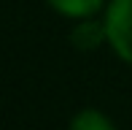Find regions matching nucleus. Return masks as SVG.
I'll return each mask as SVG.
<instances>
[{"instance_id":"1","label":"nucleus","mask_w":132,"mask_h":130,"mask_svg":"<svg viewBox=\"0 0 132 130\" xmlns=\"http://www.w3.org/2000/svg\"><path fill=\"white\" fill-rule=\"evenodd\" d=\"M103 22L113 52L132 65V0H111Z\"/></svg>"},{"instance_id":"4","label":"nucleus","mask_w":132,"mask_h":130,"mask_svg":"<svg viewBox=\"0 0 132 130\" xmlns=\"http://www.w3.org/2000/svg\"><path fill=\"white\" fill-rule=\"evenodd\" d=\"M68 130H116V127H113V122L108 119L103 111H97V109H81L78 114L70 119Z\"/></svg>"},{"instance_id":"2","label":"nucleus","mask_w":132,"mask_h":130,"mask_svg":"<svg viewBox=\"0 0 132 130\" xmlns=\"http://www.w3.org/2000/svg\"><path fill=\"white\" fill-rule=\"evenodd\" d=\"M70 41H73V46H76V49H81V52H92V49H97L103 41H108L105 22L81 19L78 25L73 27V33H70Z\"/></svg>"},{"instance_id":"3","label":"nucleus","mask_w":132,"mask_h":130,"mask_svg":"<svg viewBox=\"0 0 132 130\" xmlns=\"http://www.w3.org/2000/svg\"><path fill=\"white\" fill-rule=\"evenodd\" d=\"M49 5L73 19H89L92 14L103 8V0H49Z\"/></svg>"}]
</instances>
